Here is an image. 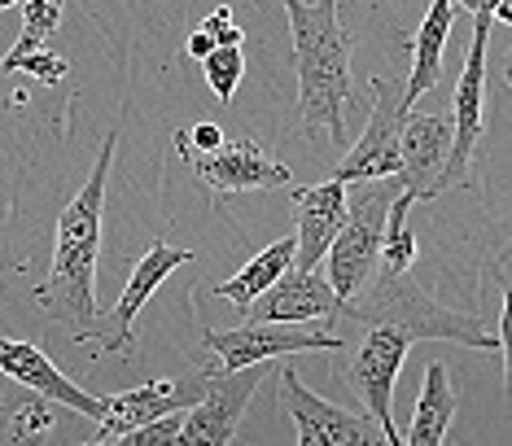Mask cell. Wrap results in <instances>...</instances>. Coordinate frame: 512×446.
Masks as SVG:
<instances>
[{"mask_svg": "<svg viewBox=\"0 0 512 446\" xmlns=\"http://www.w3.org/2000/svg\"><path fill=\"white\" fill-rule=\"evenodd\" d=\"M114 149H119V132H106L101 154L92 162V175L84 180L71 202H66L62 219H57V241H53V263L49 276L31 289V302L49 315L53 324L71 328V342L97 315V258H101V210H106L110 189V167Z\"/></svg>", "mask_w": 512, "mask_h": 446, "instance_id": "6da1fadb", "label": "cell"}, {"mask_svg": "<svg viewBox=\"0 0 512 446\" xmlns=\"http://www.w3.org/2000/svg\"><path fill=\"white\" fill-rule=\"evenodd\" d=\"M294 31V75H298V119L307 136H329L346 145V101L355 92L351 57L355 35L342 27V0H281Z\"/></svg>", "mask_w": 512, "mask_h": 446, "instance_id": "7a4b0ae2", "label": "cell"}, {"mask_svg": "<svg viewBox=\"0 0 512 446\" xmlns=\"http://www.w3.org/2000/svg\"><path fill=\"white\" fill-rule=\"evenodd\" d=\"M337 320L351 324H399L412 342H456L469 350H504V337L491 333L486 320L451 307H438L429 293L416 285L412 272H386L377 267L372 280L355 298L342 302Z\"/></svg>", "mask_w": 512, "mask_h": 446, "instance_id": "3957f363", "label": "cell"}, {"mask_svg": "<svg viewBox=\"0 0 512 446\" xmlns=\"http://www.w3.org/2000/svg\"><path fill=\"white\" fill-rule=\"evenodd\" d=\"M399 189H403L399 175L346 184V219L320 258L324 280H329L342 302L355 298V293L372 280V272L381 267V228H386V210H390Z\"/></svg>", "mask_w": 512, "mask_h": 446, "instance_id": "277c9868", "label": "cell"}, {"mask_svg": "<svg viewBox=\"0 0 512 446\" xmlns=\"http://www.w3.org/2000/svg\"><path fill=\"white\" fill-rule=\"evenodd\" d=\"M491 14H473V40L469 57L456 79V97H451V149L447 167L438 175V193L447 189H473V154L486 136V44H491Z\"/></svg>", "mask_w": 512, "mask_h": 446, "instance_id": "5b68a950", "label": "cell"}, {"mask_svg": "<svg viewBox=\"0 0 512 446\" xmlns=\"http://www.w3.org/2000/svg\"><path fill=\"white\" fill-rule=\"evenodd\" d=\"M184 263H193V250L171 245V241H154L141 258H136L132 280H127V289L119 293V302H114L106 315H92V324L75 337V342L97 346V355H127L132 342H136V320H141L145 302L154 298V289Z\"/></svg>", "mask_w": 512, "mask_h": 446, "instance_id": "8992f818", "label": "cell"}, {"mask_svg": "<svg viewBox=\"0 0 512 446\" xmlns=\"http://www.w3.org/2000/svg\"><path fill=\"white\" fill-rule=\"evenodd\" d=\"M416 342L403 333L399 324H364V342H359L351 368H342V381L359 394V403L368 407V416L381 425L390 446H403V433L394 429V381L407 359V350Z\"/></svg>", "mask_w": 512, "mask_h": 446, "instance_id": "52a82bcc", "label": "cell"}, {"mask_svg": "<svg viewBox=\"0 0 512 446\" xmlns=\"http://www.w3.org/2000/svg\"><path fill=\"white\" fill-rule=\"evenodd\" d=\"M272 359L263 363H246V368H215L206 394L193 407H184V425L176 446H228L237 442L241 416H246L254 390L267 381Z\"/></svg>", "mask_w": 512, "mask_h": 446, "instance_id": "ba28073f", "label": "cell"}, {"mask_svg": "<svg viewBox=\"0 0 512 446\" xmlns=\"http://www.w3.org/2000/svg\"><path fill=\"white\" fill-rule=\"evenodd\" d=\"M211 377H215V368H197V372H184V377H176V381H162V377H158V381L136 385V390L110 394L106 407H101V416H97V433H92V446H114V442H123L132 429L149 425V420L193 407L197 398L206 394Z\"/></svg>", "mask_w": 512, "mask_h": 446, "instance_id": "9c48e42d", "label": "cell"}, {"mask_svg": "<svg viewBox=\"0 0 512 446\" xmlns=\"http://www.w3.org/2000/svg\"><path fill=\"white\" fill-rule=\"evenodd\" d=\"M399 123H403V105H399V79L377 75L372 79V110L359 140L346 149V158L333 167V180L355 184V180H381V175H399Z\"/></svg>", "mask_w": 512, "mask_h": 446, "instance_id": "30bf717a", "label": "cell"}, {"mask_svg": "<svg viewBox=\"0 0 512 446\" xmlns=\"http://www.w3.org/2000/svg\"><path fill=\"white\" fill-rule=\"evenodd\" d=\"M202 346L219 359V368H246V363H263V359L342 350V337L324 333V328H285L272 320H246L241 328H211Z\"/></svg>", "mask_w": 512, "mask_h": 446, "instance_id": "8fae6325", "label": "cell"}, {"mask_svg": "<svg viewBox=\"0 0 512 446\" xmlns=\"http://www.w3.org/2000/svg\"><path fill=\"white\" fill-rule=\"evenodd\" d=\"M189 167L211 193H267V189H289L294 184V171L250 136H237V140L224 136L219 149L189 158Z\"/></svg>", "mask_w": 512, "mask_h": 446, "instance_id": "7c38bea8", "label": "cell"}, {"mask_svg": "<svg viewBox=\"0 0 512 446\" xmlns=\"http://www.w3.org/2000/svg\"><path fill=\"white\" fill-rule=\"evenodd\" d=\"M281 394L285 407L294 416L298 429V446H377L386 442V433L372 416H351L342 407L324 403L316 390L298 381L294 368H281Z\"/></svg>", "mask_w": 512, "mask_h": 446, "instance_id": "4fadbf2b", "label": "cell"}, {"mask_svg": "<svg viewBox=\"0 0 512 446\" xmlns=\"http://www.w3.org/2000/svg\"><path fill=\"white\" fill-rule=\"evenodd\" d=\"M342 298L324 280L320 267H294L289 263L281 276L267 285L259 298L246 307V320H272V324H337Z\"/></svg>", "mask_w": 512, "mask_h": 446, "instance_id": "5bb4252c", "label": "cell"}, {"mask_svg": "<svg viewBox=\"0 0 512 446\" xmlns=\"http://www.w3.org/2000/svg\"><path fill=\"white\" fill-rule=\"evenodd\" d=\"M451 149V119L442 114H403L399 123V180L416 202H434L438 197V175L447 167Z\"/></svg>", "mask_w": 512, "mask_h": 446, "instance_id": "9a60e30c", "label": "cell"}, {"mask_svg": "<svg viewBox=\"0 0 512 446\" xmlns=\"http://www.w3.org/2000/svg\"><path fill=\"white\" fill-rule=\"evenodd\" d=\"M0 372H5V377H14L18 385H27L31 394L49 398V403L71 407V412L88 416V420H97V416H101V407H106V398L79 390V385L66 377V372L57 368V363L44 355L40 346H31V342H14V337H0Z\"/></svg>", "mask_w": 512, "mask_h": 446, "instance_id": "2e32d148", "label": "cell"}, {"mask_svg": "<svg viewBox=\"0 0 512 446\" xmlns=\"http://www.w3.org/2000/svg\"><path fill=\"white\" fill-rule=\"evenodd\" d=\"M289 197H294V267H320L324 250L346 219V184L324 180L311 189L289 184Z\"/></svg>", "mask_w": 512, "mask_h": 446, "instance_id": "e0dca14e", "label": "cell"}, {"mask_svg": "<svg viewBox=\"0 0 512 446\" xmlns=\"http://www.w3.org/2000/svg\"><path fill=\"white\" fill-rule=\"evenodd\" d=\"M451 0H429V14L421 18V27L407 35V49H412V75L399 88V105L403 114L412 110L425 92H434V84H442V53H447L451 27H456V14H451Z\"/></svg>", "mask_w": 512, "mask_h": 446, "instance_id": "ac0fdd59", "label": "cell"}, {"mask_svg": "<svg viewBox=\"0 0 512 446\" xmlns=\"http://www.w3.org/2000/svg\"><path fill=\"white\" fill-rule=\"evenodd\" d=\"M456 385H451L442 359L425 363V381H421V398H416L412 412V429L403 433V446H442L451 433V420H456Z\"/></svg>", "mask_w": 512, "mask_h": 446, "instance_id": "d6986e66", "label": "cell"}, {"mask_svg": "<svg viewBox=\"0 0 512 446\" xmlns=\"http://www.w3.org/2000/svg\"><path fill=\"white\" fill-rule=\"evenodd\" d=\"M289 263H294V237H281V241L267 245V250L254 254L250 263L241 267V272L232 276V280H224V285H215L211 293H215V298H224V302H237V307L246 311L250 302L259 298V293H263L267 285H272L276 276L285 272Z\"/></svg>", "mask_w": 512, "mask_h": 446, "instance_id": "ffe728a7", "label": "cell"}, {"mask_svg": "<svg viewBox=\"0 0 512 446\" xmlns=\"http://www.w3.org/2000/svg\"><path fill=\"white\" fill-rule=\"evenodd\" d=\"M416 206V197L399 189L386 210V228H381V267L386 272H412L416 267V232L407 223V210Z\"/></svg>", "mask_w": 512, "mask_h": 446, "instance_id": "44dd1931", "label": "cell"}, {"mask_svg": "<svg viewBox=\"0 0 512 446\" xmlns=\"http://www.w3.org/2000/svg\"><path fill=\"white\" fill-rule=\"evenodd\" d=\"M202 70H206V84L219 97V105H232L241 88V75H246V53L241 44H215L211 53L202 57Z\"/></svg>", "mask_w": 512, "mask_h": 446, "instance_id": "7402d4cb", "label": "cell"}, {"mask_svg": "<svg viewBox=\"0 0 512 446\" xmlns=\"http://www.w3.org/2000/svg\"><path fill=\"white\" fill-rule=\"evenodd\" d=\"M62 14H66V0H27L22 35H18V44L5 57H22V53L40 49V44H49L57 35V27H62Z\"/></svg>", "mask_w": 512, "mask_h": 446, "instance_id": "603a6c76", "label": "cell"}, {"mask_svg": "<svg viewBox=\"0 0 512 446\" xmlns=\"http://www.w3.org/2000/svg\"><path fill=\"white\" fill-rule=\"evenodd\" d=\"M53 429V403L49 398H22V403L9 412V425H5V442L14 446H27V442H44Z\"/></svg>", "mask_w": 512, "mask_h": 446, "instance_id": "cb8c5ba5", "label": "cell"}, {"mask_svg": "<svg viewBox=\"0 0 512 446\" xmlns=\"http://www.w3.org/2000/svg\"><path fill=\"white\" fill-rule=\"evenodd\" d=\"M0 70L5 75H14V70H27L36 84H44V88H57V84H66V75H71V62H66L57 49H31V53H22V57H5L0 62Z\"/></svg>", "mask_w": 512, "mask_h": 446, "instance_id": "d4e9b609", "label": "cell"}, {"mask_svg": "<svg viewBox=\"0 0 512 446\" xmlns=\"http://www.w3.org/2000/svg\"><path fill=\"white\" fill-rule=\"evenodd\" d=\"M171 140H176V154L189 162V158H202V154H211V149H219L224 132H219V123H193V127H180Z\"/></svg>", "mask_w": 512, "mask_h": 446, "instance_id": "484cf974", "label": "cell"}, {"mask_svg": "<svg viewBox=\"0 0 512 446\" xmlns=\"http://www.w3.org/2000/svg\"><path fill=\"white\" fill-rule=\"evenodd\" d=\"M180 425H184V412H167V416L149 420V425H141V429H132L123 438V446H167V442L180 438Z\"/></svg>", "mask_w": 512, "mask_h": 446, "instance_id": "4316f807", "label": "cell"}, {"mask_svg": "<svg viewBox=\"0 0 512 446\" xmlns=\"http://www.w3.org/2000/svg\"><path fill=\"white\" fill-rule=\"evenodd\" d=\"M202 31L211 35L215 44H241V40H246V35H241V27H237V22H232V9H228V5H219L215 14H206Z\"/></svg>", "mask_w": 512, "mask_h": 446, "instance_id": "83f0119b", "label": "cell"}, {"mask_svg": "<svg viewBox=\"0 0 512 446\" xmlns=\"http://www.w3.org/2000/svg\"><path fill=\"white\" fill-rule=\"evenodd\" d=\"M451 5L469 9V14H491L495 22H508V18H512V5H508V0H451Z\"/></svg>", "mask_w": 512, "mask_h": 446, "instance_id": "f1b7e54d", "label": "cell"}, {"mask_svg": "<svg viewBox=\"0 0 512 446\" xmlns=\"http://www.w3.org/2000/svg\"><path fill=\"white\" fill-rule=\"evenodd\" d=\"M184 49H189V57H197V62H202V57L215 49V40H211V35H206L202 27H197V31L189 35V44H184Z\"/></svg>", "mask_w": 512, "mask_h": 446, "instance_id": "f546056e", "label": "cell"}, {"mask_svg": "<svg viewBox=\"0 0 512 446\" xmlns=\"http://www.w3.org/2000/svg\"><path fill=\"white\" fill-rule=\"evenodd\" d=\"M14 5H22V0H0V9H14Z\"/></svg>", "mask_w": 512, "mask_h": 446, "instance_id": "4dcf8cb0", "label": "cell"}, {"mask_svg": "<svg viewBox=\"0 0 512 446\" xmlns=\"http://www.w3.org/2000/svg\"><path fill=\"white\" fill-rule=\"evenodd\" d=\"M5 398H9V394H5V385H0V407H5Z\"/></svg>", "mask_w": 512, "mask_h": 446, "instance_id": "1f68e13d", "label": "cell"}]
</instances>
